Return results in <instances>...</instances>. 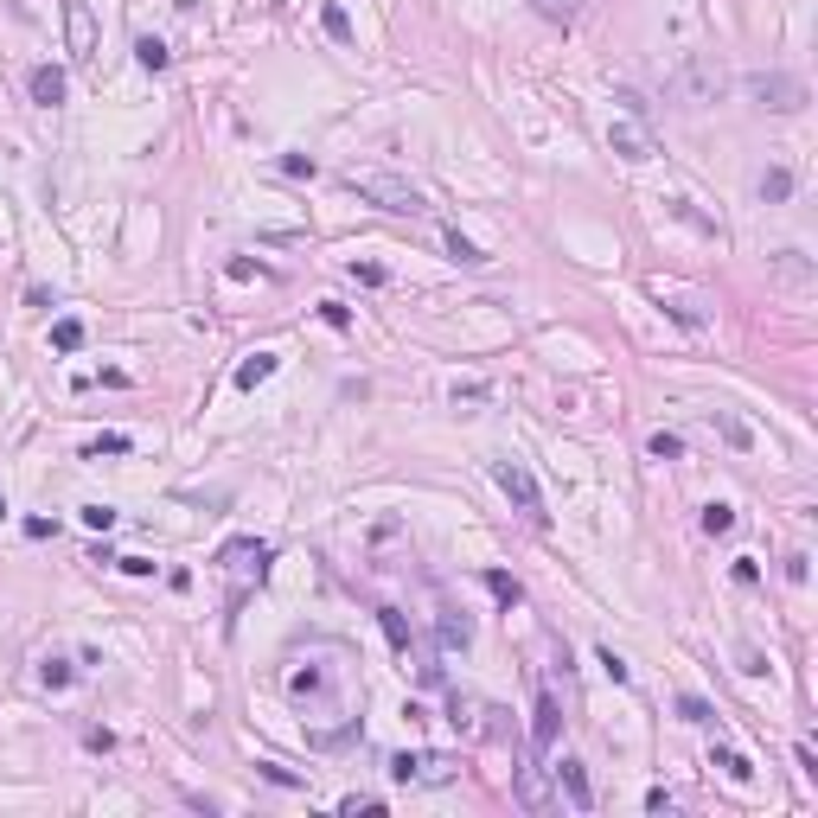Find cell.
I'll use <instances>...</instances> for the list:
<instances>
[{"label": "cell", "instance_id": "cell-1", "mask_svg": "<svg viewBox=\"0 0 818 818\" xmlns=\"http://www.w3.org/2000/svg\"><path fill=\"white\" fill-rule=\"evenodd\" d=\"M665 97H672L678 109H716L722 97H729V70H722V58H710V51H691L672 78H665Z\"/></svg>", "mask_w": 818, "mask_h": 818}, {"label": "cell", "instance_id": "cell-2", "mask_svg": "<svg viewBox=\"0 0 818 818\" xmlns=\"http://www.w3.org/2000/svg\"><path fill=\"white\" fill-rule=\"evenodd\" d=\"M345 186H352L358 198H371L378 211H403V217H422V211H428L422 186H409L403 173H345Z\"/></svg>", "mask_w": 818, "mask_h": 818}, {"label": "cell", "instance_id": "cell-3", "mask_svg": "<svg viewBox=\"0 0 818 818\" xmlns=\"http://www.w3.org/2000/svg\"><path fill=\"white\" fill-rule=\"evenodd\" d=\"M741 90H749V103L767 109V115H799L805 109V78H793V70H749Z\"/></svg>", "mask_w": 818, "mask_h": 818}, {"label": "cell", "instance_id": "cell-4", "mask_svg": "<svg viewBox=\"0 0 818 818\" xmlns=\"http://www.w3.org/2000/svg\"><path fill=\"white\" fill-rule=\"evenodd\" d=\"M492 480H499V492H505L518 511H525L531 525H544V518H550V511H544V492H538V480H531L525 461H492Z\"/></svg>", "mask_w": 818, "mask_h": 818}, {"label": "cell", "instance_id": "cell-5", "mask_svg": "<svg viewBox=\"0 0 818 818\" xmlns=\"http://www.w3.org/2000/svg\"><path fill=\"white\" fill-rule=\"evenodd\" d=\"M652 301L672 314L678 326H691V333L710 326V301H703V294H691V288H678V281H652Z\"/></svg>", "mask_w": 818, "mask_h": 818}, {"label": "cell", "instance_id": "cell-6", "mask_svg": "<svg viewBox=\"0 0 818 818\" xmlns=\"http://www.w3.org/2000/svg\"><path fill=\"white\" fill-rule=\"evenodd\" d=\"M608 147H614V154H620V161H633V167H646V161L658 154V141H652V134H646V128H639L633 115H620V122H608Z\"/></svg>", "mask_w": 818, "mask_h": 818}, {"label": "cell", "instance_id": "cell-7", "mask_svg": "<svg viewBox=\"0 0 818 818\" xmlns=\"http://www.w3.org/2000/svg\"><path fill=\"white\" fill-rule=\"evenodd\" d=\"M64 39H70V58H78V64L97 58V20H90V0H64Z\"/></svg>", "mask_w": 818, "mask_h": 818}, {"label": "cell", "instance_id": "cell-8", "mask_svg": "<svg viewBox=\"0 0 818 818\" xmlns=\"http://www.w3.org/2000/svg\"><path fill=\"white\" fill-rule=\"evenodd\" d=\"M391 780H397V786H416V780H455V761H448V755H391Z\"/></svg>", "mask_w": 818, "mask_h": 818}, {"label": "cell", "instance_id": "cell-9", "mask_svg": "<svg viewBox=\"0 0 818 818\" xmlns=\"http://www.w3.org/2000/svg\"><path fill=\"white\" fill-rule=\"evenodd\" d=\"M556 786L569 793V805H575V812H594V786H588V767H582V761H569V755H563V761H556Z\"/></svg>", "mask_w": 818, "mask_h": 818}, {"label": "cell", "instance_id": "cell-10", "mask_svg": "<svg viewBox=\"0 0 818 818\" xmlns=\"http://www.w3.org/2000/svg\"><path fill=\"white\" fill-rule=\"evenodd\" d=\"M26 90H32V103H39V109H58V103H64V90H70V78H64L58 64H39L32 78H26Z\"/></svg>", "mask_w": 818, "mask_h": 818}, {"label": "cell", "instance_id": "cell-11", "mask_svg": "<svg viewBox=\"0 0 818 818\" xmlns=\"http://www.w3.org/2000/svg\"><path fill=\"white\" fill-rule=\"evenodd\" d=\"M767 269H774L786 288H812V262H805V250H774Z\"/></svg>", "mask_w": 818, "mask_h": 818}, {"label": "cell", "instance_id": "cell-12", "mask_svg": "<svg viewBox=\"0 0 818 818\" xmlns=\"http://www.w3.org/2000/svg\"><path fill=\"white\" fill-rule=\"evenodd\" d=\"M556 729H563V710H556V697L544 691V697H538V710H531V741H538V749H550V741H556Z\"/></svg>", "mask_w": 818, "mask_h": 818}, {"label": "cell", "instance_id": "cell-13", "mask_svg": "<svg viewBox=\"0 0 818 818\" xmlns=\"http://www.w3.org/2000/svg\"><path fill=\"white\" fill-rule=\"evenodd\" d=\"M435 633H441V646H448V652H455V646H461V652L473 646V620H467L461 608H441V620H435Z\"/></svg>", "mask_w": 818, "mask_h": 818}, {"label": "cell", "instance_id": "cell-14", "mask_svg": "<svg viewBox=\"0 0 818 818\" xmlns=\"http://www.w3.org/2000/svg\"><path fill=\"white\" fill-rule=\"evenodd\" d=\"M275 364H281L275 352H250V358L237 364V391H256V384H269V378H275Z\"/></svg>", "mask_w": 818, "mask_h": 818}, {"label": "cell", "instance_id": "cell-15", "mask_svg": "<svg viewBox=\"0 0 818 818\" xmlns=\"http://www.w3.org/2000/svg\"><path fill=\"white\" fill-rule=\"evenodd\" d=\"M755 192H761V205H786V198H793V173H786V167H767V173L755 179Z\"/></svg>", "mask_w": 818, "mask_h": 818}, {"label": "cell", "instance_id": "cell-16", "mask_svg": "<svg viewBox=\"0 0 818 818\" xmlns=\"http://www.w3.org/2000/svg\"><path fill=\"white\" fill-rule=\"evenodd\" d=\"M480 582H486V594H492V602H499V608H518V602H525V588H518V582H511L505 569H486Z\"/></svg>", "mask_w": 818, "mask_h": 818}, {"label": "cell", "instance_id": "cell-17", "mask_svg": "<svg viewBox=\"0 0 818 818\" xmlns=\"http://www.w3.org/2000/svg\"><path fill=\"white\" fill-rule=\"evenodd\" d=\"M320 26H326V39H339V45H352V14L339 7V0H320Z\"/></svg>", "mask_w": 818, "mask_h": 818}, {"label": "cell", "instance_id": "cell-18", "mask_svg": "<svg viewBox=\"0 0 818 818\" xmlns=\"http://www.w3.org/2000/svg\"><path fill=\"white\" fill-rule=\"evenodd\" d=\"M134 64H141V70H167V64H173L167 39H134Z\"/></svg>", "mask_w": 818, "mask_h": 818}, {"label": "cell", "instance_id": "cell-19", "mask_svg": "<svg viewBox=\"0 0 818 818\" xmlns=\"http://www.w3.org/2000/svg\"><path fill=\"white\" fill-rule=\"evenodd\" d=\"M716 428H722V441L729 448H755V428L741 422V416H729V409H716Z\"/></svg>", "mask_w": 818, "mask_h": 818}, {"label": "cell", "instance_id": "cell-20", "mask_svg": "<svg viewBox=\"0 0 818 818\" xmlns=\"http://www.w3.org/2000/svg\"><path fill=\"white\" fill-rule=\"evenodd\" d=\"M703 531H710V538H729V531H735V505L710 499V505H703Z\"/></svg>", "mask_w": 818, "mask_h": 818}, {"label": "cell", "instance_id": "cell-21", "mask_svg": "<svg viewBox=\"0 0 818 818\" xmlns=\"http://www.w3.org/2000/svg\"><path fill=\"white\" fill-rule=\"evenodd\" d=\"M378 627H384V639H391L397 652H409V620H403L397 608H378Z\"/></svg>", "mask_w": 818, "mask_h": 818}, {"label": "cell", "instance_id": "cell-22", "mask_svg": "<svg viewBox=\"0 0 818 818\" xmlns=\"http://www.w3.org/2000/svg\"><path fill=\"white\" fill-rule=\"evenodd\" d=\"M710 761H716V767H722L729 780H755V761H749V755H735V749H716Z\"/></svg>", "mask_w": 818, "mask_h": 818}, {"label": "cell", "instance_id": "cell-23", "mask_svg": "<svg viewBox=\"0 0 818 818\" xmlns=\"http://www.w3.org/2000/svg\"><path fill=\"white\" fill-rule=\"evenodd\" d=\"M646 455H652V461H685V441H678V435H665V428H658V435H652V441H646Z\"/></svg>", "mask_w": 818, "mask_h": 818}, {"label": "cell", "instance_id": "cell-24", "mask_svg": "<svg viewBox=\"0 0 818 818\" xmlns=\"http://www.w3.org/2000/svg\"><path fill=\"white\" fill-rule=\"evenodd\" d=\"M39 678H45L51 691H64V685H78V665H64V658H45V665H39Z\"/></svg>", "mask_w": 818, "mask_h": 818}, {"label": "cell", "instance_id": "cell-25", "mask_svg": "<svg viewBox=\"0 0 818 818\" xmlns=\"http://www.w3.org/2000/svg\"><path fill=\"white\" fill-rule=\"evenodd\" d=\"M448 256H455V262H467V269H480V262H486V250H480V244H467L461 231H448Z\"/></svg>", "mask_w": 818, "mask_h": 818}, {"label": "cell", "instance_id": "cell-26", "mask_svg": "<svg viewBox=\"0 0 818 818\" xmlns=\"http://www.w3.org/2000/svg\"><path fill=\"white\" fill-rule=\"evenodd\" d=\"M51 345H58V352H78V345H84V320H58V326H51Z\"/></svg>", "mask_w": 818, "mask_h": 818}, {"label": "cell", "instance_id": "cell-27", "mask_svg": "<svg viewBox=\"0 0 818 818\" xmlns=\"http://www.w3.org/2000/svg\"><path fill=\"white\" fill-rule=\"evenodd\" d=\"M128 448H134V441H128V435H97V441H90V448H84V455H90V461H103V455H128Z\"/></svg>", "mask_w": 818, "mask_h": 818}, {"label": "cell", "instance_id": "cell-28", "mask_svg": "<svg viewBox=\"0 0 818 818\" xmlns=\"http://www.w3.org/2000/svg\"><path fill=\"white\" fill-rule=\"evenodd\" d=\"M678 716H685V722H697V729H710V722H716V710H710L703 697H678Z\"/></svg>", "mask_w": 818, "mask_h": 818}, {"label": "cell", "instance_id": "cell-29", "mask_svg": "<svg viewBox=\"0 0 818 818\" xmlns=\"http://www.w3.org/2000/svg\"><path fill=\"white\" fill-rule=\"evenodd\" d=\"M594 658H602V672H608L614 685H627V678H633V665H627V658H620L614 646H602V652H594Z\"/></svg>", "mask_w": 818, "mask_h": 818}, {"label": "cell", "instance_id": "cell-30", "mask_svg": "<svg viewBox=\"0 0 818 818\" xmlns=\"http://www.w3.org/2000/svg\"><path fill=\"white\" fill-rule=\"evenodd\" d=\"M275 167H281L288 179H314V173H320V167H314V154H281Z\"/></svg>", "mask_w": 818, "mask_h": 818}, {"label": "cell", "instance_id": "cell-31", "mask_svg": "<svg viewBox=\"0 0 818 818\" xmlns=\"http://www.w3.org/2000/svg\"><path fill=\"white\" fill-rule=\"evenodd\" d=\"M518 799H525V805H544V780H538V767L518 774Z\"/></svg>", "mask_w": 818, "mask_h": 818}, {"label": "cell", "instance_id": "cell-32", "mask_svg": "<svg viewBox=\"0 0 818 818\" xmlns=\"http://www.w3.org/2000/svg\"><path fill=\"white\" fill-rule=\"evenodd\" d=\"M84 525L90 531H115V505H84Z\"/></svg>", "mask_w": 818, "mask_h": 818}, {"label": "cell", "instance_id": "cell-33", "mask_svg": "<svg viewBox=\"0 0 818 818\" xmlns=\"http://www.w3.org/2000/svg\"><path fill=\"white\" fill-rule=\"evenodd\" d=\"M256 774L275 780V786H301V774H288V767H275V761H256Z\"/></svg>", "mask_w": 818, "mask_h": 818}, {"label": "cell", "instance_id": "cell-34", "mask_svg": "<svg viewBox=\"0 0 818 818\" xmlns=\"http://www.w3.org/2000/svg\"><path fill=\"white\" fill-rule=\"evenodd\" d=\"M320 320H326V326H339V333H345V326H352V308H339V301H320Z\"/></svg>", "mask_w": 818, "mask_h": 818}, {"label": "cell", "instance_id": "cell-35", "mask_svg": "<svg viewBox=\"0 0 818 818\" xmlns=\"http://www.w3.org/2000/svg\"><path fill=\"white\" fill-rule=\"evenodd\" d=\"M531 7H538L544 20H569V14H575V0H531Z\"/></svg>", "mask_w": 818, "mask_h": 818}, {"label": "cell", "instance_id": "cell-36", "mask_svg": "<svg viewBox=\"0 0 818 818\" xmlns=\"http://www.w3.org/2000/svg\"><path fill=\"white\" fill-rule=\"evenodd\" d=\"M352 275H358V281H364V288H384V281H391V275H384V269H378V262H352Z\"/></svg>", "mask_w": 818, "mask_h": 818}, {"label": "cell", "instance_id": "cell-37", "mask_svg": "<svg viewBox=\"0 0 818 818\" xmlns=\"http://www.w3.org/2000/svg\"><path fill=\"white\" fill-rule=\"evenodd\" d=\"M115 569H128V575H154L161 563H154V556H115Z\"/></svg>", "mask_w": 818, "mask_h": 818}, {"label": "cell", "instance_id": "cell-38", "mask_svg": "<svg viewBox=\"0 0 818 818\" xmlns=\"http://www.w3.org/2000/svg\"><path fill=\"white\" fill-rule=\"evenodd\" d=\"M250 275H269V269H262V262H250V256H237V262H231V281H250Z\"/></svg>", "mask_w": 818, "mask_h": 818}, {"label": "cell", "instance_id": "cell-39", "mask_svg": "<svg viewBox=\"0 0 818 818\" xmlns=\"http://www.w3.org/2000/svg\"><path fill=\"white\" fill-rule=\"evenodd\" d=\"M486 397H492L486 384H455V403H486Z\"/></svg>", "mask_w": 818, "mask_h": 818}, {"label": "cell", "instance_id": "cell-40", "mask_svg": "<svg viewBox=\"0 0 818 818\" xmlns=\"http://www.w3.org/2000/svg\"><path fill=\"white\" fill-rule=\"evenodd\" d=\"M735 582H761V563L755 556H735Z\"/></svg>", "mask_w": 818, "mask_h": 818}, {"label": "cell", "instance_id": "cell-41", "mask_svg": "<svg viewBox=\"0 0 818 818\" xmlns=\"http://www.w3.org/2000/svg\"><path fill=\"white\" fill-rule=\"evenodd\" d=\"M0 518H7V492H0Z\"/></svg>", "mask_w": 818, "mask_h": 818}]
</instances>
